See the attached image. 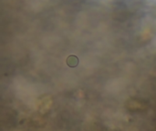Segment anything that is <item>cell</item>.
Masks as SVG:
<instances>
[{
  "instance_id": "cell-1",
  "label": "cell",
  "mask_w": 156,
  "mask_h": 131,
  "mask_svg": "<svg viewBox=\"0 0 156 131\" xmlns=\"http://www.w3.org/2000/svg\"><path fill=\"white\" fill-rule=\"evenodd\" d=\"M66 62H67V65H68L69 67H78L80 61H79V58H78L77 56H75V55H70V56L68 57Z\"/></svg>"
}]
</instances>
